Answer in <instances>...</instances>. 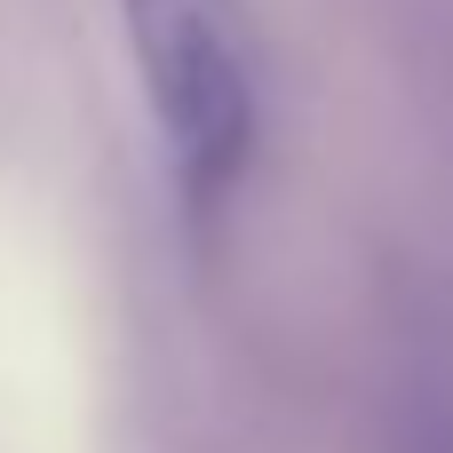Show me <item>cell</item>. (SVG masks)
<instances>
[{
  "mask_svg": "<svg viewBox=\"0 0 453 453\" xmlns=\"http://www.w3.org/2000/svg\"><path fill=\"white\" fill-rule=\"evenodd\" d=\"M167 183L191 231H215L263 135V32L247 0H111Z\"/></svg>",
  "mask_w": 453,
  "mask_h": 453,
  "instance_id": "cell-1",
  "label": "cell"
},
{
  "mask_svg": "<svg viewBox=\"0 0 453 453\" xmlns=\"http://www.w3.org/2000/svg\"><path fill=\"white\" fill-rule=\"evenodd\" d=\"M422 453H453V406H446V414H430V422H422Z\"/></svg>",
  "mask_w": 453,
  "mask_h": 453,
  "instance_id": "cell-2",
  "label": "cell"
}]
</instances>
